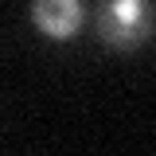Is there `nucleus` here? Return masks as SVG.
Wrapping results in <instances>:
<instances>
[{
	"mask_svg": "<svg viewBox=\"0 0 156 156\" xmlns=\"http://www.w3.org/2000/svg\"><path fill=\"white\" fill-rule=\"evenodd\" d=\"M98 35L117 51H133L152 35V4L148 0H105L94 12Z\"/></svg>",
	"mask_w": 156,
	"mask_h": 156,
	"instance_id": "f257e3e1",
	"label": "nucleus"
},
{
	"mask_svg": "<svg viewBox=\"0 0 156 156\" xmlns=\"http://www.w3.org/2000/svg\"><path fill=\"white\" fill-rule=\"evenodd\" d=\"M31 20L47 39H70V35H78L86 8H82V0H35Z\"/></svg>",
	"mask_w": 156,
	"mask_h": 156,
	"instance_id": "f03ea898",
	"label": "nucleus"
}]
</instances>
